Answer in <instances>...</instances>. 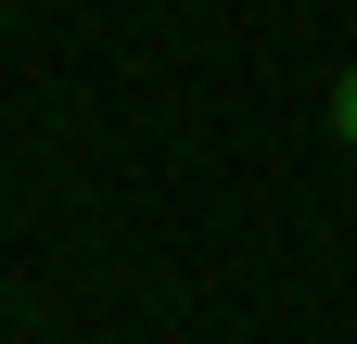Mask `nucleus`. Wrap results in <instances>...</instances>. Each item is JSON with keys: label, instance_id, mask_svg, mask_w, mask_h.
<instances>
[{"label": "nucleus", "instance_id": "nucleus-1", "mask_svg": "<svg viewBox=\"0 0 357 344\" xmlns=\"http://www.w3.org/2000/svg\"><path fill=\"white\" fill-rule=\"evenodd\" d=\"M332 141L357 153V64H344V90H332Z\"/></svg>", "mask_w": 357, "mask_h": 344}]
</instances>
